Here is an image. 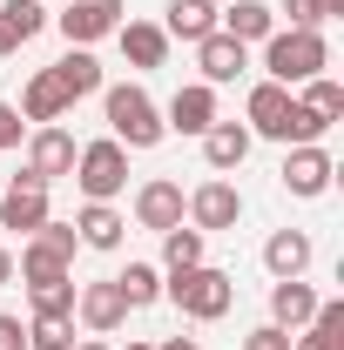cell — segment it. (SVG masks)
I'll list each match as a JSON object with an SVG mask.
<instances>
[{
    "label": "cell",
    "instance_id": "21",
    "mask_svg": "<svg viewBox=\"0 0 344 350\" xmlns=\"http://www.w3.org/2000/svg\"><path fill=\"white\" fill-rule=\"evenodd\" d=\"M122 229H129V222H122L115 202H88L82 216H75V236H82L88 250H122Z\"/></svg>",
    "mask_w": 344,
    "mask_h": 350
},
{
    "label": "cell",
    "instance_id": "31",
    "mask_svg": "<svg viewBox=\"0 0 344 350\" xmlns=\"http://www.w3.org/2000/svg\"><path fill=\"white\" fill-rule=\"evenodd\" d=\"M34 243H47L54 256H68V262H75V250H82V236H75V222H54V216H47L41 229H34Z\"/></svg>",
    "mask_w": 344,
    "mask_h": 350
},
{
    "label": "cell",
    "instance_id": "36",
    "mask_svg": "<svg viewBox=\"0 0 344 350\" xmlns=\"http://www.w3.org/2000/svg\"><path fill=\"white\" fill-rule=\"evenodd\" d=\"M14 47H21V34H14V27H7V14H0V61H7Z\"/></svg>",
    "mask_w": 344,
    "mask_h": 350
},
{
    "label": "cell",
    "instance_id": "15",
    "mask_svg": "<svg viewBox=\"0 0 344 350\" xmlns=\"http://www.w3.org/2000/svg\"><path fill=\"white\" fill-rule=\"evenodd\" d=\"M196 68H203V81H210V88L236 81V75H243V41H230L223 27L203 34V41H196Z\"/></svg>",
    "mask_w": 344,
    "mask_h": 350
},
{
    "label": "cell",
    "instance_id": "30",
    "mask_svg": "<svg viewBox=\"0 0 344 350\" xmlns=\"http://www.w3.org/2000/svg\"><path fill=\"white\" fill-rule=\"evenodd\" d=\"M0 14H7V27H14L21 41H34V34L47 27V7H41V0H0Z\"/></svg>",
    "mask_w": 344,
    "mask_h": 350
},
{
    "label": "cell",
    "instance_id": "24",
    "mask_svg": "<svg viewBox=\"0 0 344 350\" xmlns=\"http://www.w3.org/2000/svg\"><path fill=\"white\" fill-rule=\"evenodd\" d=\"M27 304H34V317H75V276L27 283Z\"/></svg>",
    "mask_w": 344,
    "mask_h": 350
},
{
    "label": "cell",
    "instance_id": "38",
    "mask_svg": "<svg viewBox=\"0 0 344 350\" xmlns=\"http://www.w3.org/2000/svg\"><path fill=\"white\" fill-rule=\"evenodd\" d=\"M156 350H196V337H169V344H156Z\"/></svg>",
    "mask_w": 344,
    "mask_h": 350
},
{
    "label": "cell",
    "instance_id": "20",
    "mask_svg": "<svg viewBox=\"0 0 344 350\" xmlns=\"http://www.w3.org/2000/svg\"><path fill=\"white\" fill-rule=\"evenodd\" d=\"M216 27H223V34H230V41H270V34H277V14H270V7H263V0H236V7H230V14H216Z\"/></svg>",
    "mask_w": 344,
    "mask_h": 350
},
{
    "label": "cell",
    "instance_id": "18",
    "mask_svg": "<svg viewBox=\"0 0 344 350\" xmlns=\"http://www.w3.org/2000/svg\"><path fill=\"white\" fill-rule=\"evenodd\" d=\"M263 269H270L277 283H284V276H304V269H310V236H304V229H277V236L263 243Z\"/></svg>",
    "mask_w": 344,
    "mask_h": 350
},
{
    "label": "cell",
    "instance_id": "17",
    "mask_svg": "<svg viewBox=\"0 0 344 350\" xmlns=\"http://www.w3.org/2000/svg\"><path fill=\"white\" fill-rule=\"evenodd\" d=\"M203 155H210L216 175L243 169V155H250V129H243V122H210V129H203Z\"/></svg>",
    "mask_w": 344,
    "mask_h": 350
},
{
    "label": "cell",
    "instance_id": "33",
    "mask_svg": "<svg viewBox=\"0 0 344 350\" xmlns=\"http://www.w3.org/2000/svg\"><path fill=\"white\" fill-rule=\"evenodd\" d=\"M21 129H27V122H21V108H14V101H0V155H7V148H21Z\"/></svg>",
    "mask_w": 344,
    "mask_h": 350
},
{
    "label": "cell",
    "instance_id": "5",
    "mask_svg": "<svg viewBox=\"0 0 344 350\" xmlns=\"http://www.w3.org/2000/svg\"><path fill=\"white\" fill-rule=\"evenodd\" d=\"M182 209H189V229L216 236V229H236V222H243V196L216 175V182H203V189H189V196H182Z\"/></svg>",
    "mask_w": 344,
    "mask_h": 350
},
{
    "label": "cell",
    "instance_id": "25",
    "mask_svg": "<svg viewBox=\"0 0 344 350\" xmlns=\"http://www.w3.org/2000/svg\"><path fill=\"white\" fill-rule=\"evenodd\" d=\"M115 290L129 297V310H142V304H156V297H162V276H156V262H129V269L115 276Z\"/></svg>",
    "mask_w": 344,
    "mask_h": 350
},
{
    "label": "cell",
    "instance_id": "40",
    "mask_svg": "<svg viewBox=\"0 0 344 350\" xmlns=\"http://www.w3.org/2000/svg\"><path fill=\"white\" fill-rule=\"evenodd\" d=\"M75 350H108V344H75Z\"/></svg>",
    "mask_w": 344,
    "mask_h": 350
},
{
    "label": "cell",
    "instance_id": "14",
    "mask_svg": "<svg viewBox=\"0 0 344 350\" xmlns=\"http://www.w3.org/2000/svg\"><path fill=\"white\" fill-rule=\"evenodd\" d=\"M68 108H75V101H68V88L54 81V68H41V75L27 81V94H21V122H41V129H54Z\"/></svg>",
    "mask_w": 344,
    "mask_h": 350
},
{
    "label": "cell",
    "instance_id": "23",
    "mask_svg": "<svg viewBox=\"0 0 344 350\" xmlns=\"http://www.w3.org/2000/svg\"><path fill=\"white\" fill-rule=\"evenodd\" d=\"M54 81L68 88V101H82V94H95V88H101V61H95L88 47H68V54L54 61Z\"/></svg>",
    "mask_w": 344,
    "mask_h": 350
},
{
    "label": "cell",
    "instance_id": "9",
    "mask_svg": "<svg viewBox=\"0 0 344 350\" xmlns=\"http://www.w3.org/2000/svg\"><path fill=\"white\" fill-rule=\"evenodd\" d=\"M331 175H338V162H331L317 142H304V148L284 155V189L304 196V202H310V196H324V189H331Z\"/></svg>",
    "mask_w": 344,
    "mask_h": 350
},
{
    "label": "cell",
    "instance_id": "35",
    "mask_svg": "<svg viewBox=\"0 0 344 350\" xmlns=\"http://www.w3.org/2000/svg\"><path fill=\"white\" fill-rule=\"evenodd\" d=\"M0 350H27V323L0 310Z\"/></svg>",
    "mask_w": 344,
    "mask_h": 350
},
{
    "label": "cell",
    "instance_id": "37",
    "mask_svg": "<svg viewBox=\"0 0 344 350\" xmlns=\"http://www.w3.org/2000/svg\"><path fill=\"white\" fill-rule=\"evenodd\" d=\"M7 283H14V250L0 243V290H7Z\"/></svg>",
    "mask_w": 344,
    "mask_h": 350
},
{
    "label": "cell",
    "instance_id": "28",
    "mask_svg": "<svg viewBox=\"0 0 344 350\" xmlns=\"http://www.w3.org/2000/svg\"><path fill=\"white\" fill-rule=\"evenodd\" d=\"M324 129H331V122H324L317 108H304L297 94H291V115H284V142H291V148H304V142H324Z\"/></svg>",
    "mask_w": 344,
    "mask_h": 350
},
{
    "label": "cell",
    "instance_id": "41",
    "mask_svg": "<svg viewBox=\"0 0 344 350\" xmlns=\"http://www.w3.org/2000/svg\"><path fill=\"white\" fill-rule=\"evenodd\" d=\"M129 350H156V344H129Z\"/></svg>",
    "mask_w": 344,
    "mask_h": 350
},
{
    "label": "cell",
    "instance_id": "32",
    "mask_svg": "<svg viewBox=\"0 0 344 350\" xmlns=\"http://www.w3.org/2000/svg\"><path fill=\"white\" fill-rule=\"evenodd\" d=\"M243 350H291V330H277V323H257V330L243 337Z\"/></svg>",
    "mask_w": 344,
    "mask_h": 350
},
{
    "label": "cell",
    "instance_id": "12",
    "mask_svg": "<svg viewBox=\"0 0 344 350\" xmlns=\"http://www.w3.org/2000/svg\"><path fill=\"white\" fill-rule=\"evenodd\" d=\"M210 122H216V88H210V81H189V88H175V94H169L162 129H175V135H203Z\"/></svg>",
    "mask_w": 344,
    "mask_h": 350
},
{
    "label": "cell",
    "instance_id": "8",
    "mask_svg": "<svg viewBox=\"0 0 344 350\" xmlns=\"http://www.w3.org/2000/svg\"><path fill=\"white\" fill-rule=\"evenodd\" d=\"M47 222V189L34 175H14L7 182V196H0V229H21V236H34Z\"/></svg>",
    "mask_w": 344,
    "mask_h": 350
},
{
    "label": "cell",
    "instance_id": "3",
    "mask_svg": "<svg viewBox=\"0 0 344 350\" xmlns=\"http://www.w3.org/2000/svg\"><path fill=\"white\" fill-rule=\"evenodd\" d=\"M101 108H108V135H115L122 148H156V142L169 135V129H162V108H156L135 81L108 88V94H101Z\"/></svg>",
    "mask_w": 344,
    "mask_h": 350
},
{
    "label": "cell",
    "instance_id": "29",
    "mask_svg": "<svg viewBox=\"0 0 344 350\" xmlns=\"http://www.w3.org/2000/svg\"><path fill=\"white\" fill-rule=\"evenodd\" d=\"M304 108H317V115H324V122H338L344 115V88L331 81V75H310V81H304V94H297Z\"/></svg>",
    "mask_w": 344,
    "mask_h": 350
},
{
    "label": "cell",
    "instance_id": "22",
    "mask_svg": "<svg viewBox=\"0 0 344 350\" xmlns=\"http://www.w3.org/2000/svg\"><path fill=\"white\" fill-rule=\"evenodd\" d=\"M162 34H175V41H203V34H216V0H169Z\"/></svg>",
    "mask_w": 344,
    "mask_h": 350
},
{
    "label": "cell",
    "instance_id": "39",
    "mask_svg": "<svg viewBox=\"0 0 344 350\" xmlns=\"http://www.w3.org/2000/svg\"><path fill=\"white\" fill-rule=\"evenodd\" d=\"M317 7H324V21H338V14H344V0H317Z\"/></svg>",
    "mask_w": 344,
    "mask_h": 350
},
{
    "label": "cell",
    "instance_id": "26",
    "mask_svg": "<svg viewBox=\"0 0 344 350\" xmlns=\"http://www.w3.org/2000/svg\"><path fill=\"white\" fill-rule=\"evenodd\" d=\"M162 262H169V269H196V262H203V229H182V222L162 229Z\"/></svg>",
    "mask_w": 344,
    "mask_h": 350
},
{
    "label": "cell",
    "instance_id": "4",
    "mask_svg": "<svg viewBox=\"0 0 344 350\" xmlns=\"http://www.w3.org/2000/svg\"><path fill=\"white\" fill-rule=\"evenodd\" d=\"M75 182H82L88 202H115L122 189H129V148L108 135V142H88L82 155H75Z\"/></svg>",
    "mask_w": 344,
    "mask_h": 350
},
{
    "label": "cell",
    "instance_id": "27",
    "mask_svg": "<svg viewBox=\"0 0 344 350\" xmlns=\"http://www.w3.org/2000/svg\"><path fill=\"white\" fill-rule=\"evenodd\" d=\"M27 350H75V317H34L27 323Z\"/></svg>",
    "mask_w": 344,
    "mask_h": 350
},
{
    "label": "cell",
    "instance_id": "16",
    "mask_svg": "<svg viewBox=\"0 0 344 350\" xmlns=\"http://www.w3.org/2000/svg\"><path fill=\"white\" fill-rule=\"evenodd\" d=\"M115 41L129 54V68H162V61H169V34H162L156 21H122Z\"/></svg>",
    "mask_w": 344,
    "mask_h": 350
},
{
    "label": "cell",
    "instance_id": "10",
    "mask_svg": "<svg viewBox=\"0 0 344 350\" xmlns=\"http://www.w3.org/2000/svg\"><path fill=\"white\" fill-rule=\"evenodd\" d=\"M135 222H142V229H156V236L175 229V222H182V182H169V175L142 182V189H135Z\"/></svg>",
    "mask_w": 344,
    "mask_h": 350
},
{
    "label": "cell",
    "instance_id": "13",
    "mask_svg": "<svg viewBox=\"0 0 344 350\" xmlns=\"http://www.w3.org/2000/svg\"><path fill=\"white\" fill-rule=\"evenodd\" d=\"M310 317H317V290H310L304 276L270 283V323H277V330H304Z\"/></svg>",
    "mask_w": 344,
    "mask_h": 350
},
{
    "label": "cell",
    "instance_id": "1",
    "mask_svg": "<svg viewBox=\"0 0 344 350\" xmlns=\"http://www.w3.org/2000/svg\"><path fill=\"white\" fill-rule=\"evenodd\" d=\"M324 68H331V47H324L317 27H277L263 41V81H277V88H304Z\"/></svg>",
    "mask_w": 344,
    "mask_h": 350
},
{
    "label": "cell",
    "instance_id": "7",
    "mask_svg": "<svg viewBox=\"0 0 344 350\" xmlns=\"http://www.w3.org/2000/svg\"><path fill=\"white\" fill-rule=\"evenodd\" d=\"M75 135L68 129H34V142H27V175L41 182V189H54V182H68L75 175Z\"/></svg>",
    "mask_w": 344,
    "mask_h": 350
},
{
    "label": "cell",
    "instance_id": "6",
    "mask_svg": "<svg viewBox=\"0 0 344 350\" xmlns=\"http://www.w3.org/2000/svg\"><path fill=\"white\" fill-rule=\"evenodd\" d=\"M47 21L61 27L68 47H88V41H108V34L122 27V0H75L68 14H47Z\"/></svg>",
    "mask_w": 344,
    "mask_h": 350
},
{
    "label": "cell",
    "instance_id": "11",
    "mask_svg": "<svg viewBox=\"0 0 344 350\" xmlns=\"http://www.w3.org/2000/svg\"><path fill=\"white\" fill-rule=\"evenodd\" d=\"M75 310H82V323L95 337H108V330H122V317H129V297L115 290V276L108 283H82L75 290Z\"/></svg>",
    "mask_w": 344,
    "mask_h": 350
},
{
    "label": "cell",
    "instance_id": "19",
    "mask_svg": "<svg viewBox=\"0 0 344 350\" xmlns=\"http://www.w3.org/2000/svg\"><path fill=\"white\" fill-rule=\"evenodd\" d=\"M284 115H291V88H277V81H257V88H250V135L284 142Z\"/></svg>",
    "mask_w": 344,
    "mask_h": 350
},
{
    "label": "cell",
    "instance_id": "34",
    "mask_svg": "<svg viewBox=\"0 0 344 350\" xmlns=\"http://www.w3.org/2000/svg\"><path fill=\"white\" fill-rule=\"evenodd\" d=\"M284 14H291V27H324V7L317 0H284Z\"/></svg>",
    "mask_w": 344,
    "mask_h": 350
},
{
    "label": "cell",
    "instance_id": "2",
    "mask_svg": "<svg viewBox=\"0 0 344 350\" xmlns=\"http://www.w3.org/2000/svg\"><path fill=\"white\" fill-rule=\"evenodd\" d=\"M162 297H169L182 317L216 323V317H230V304H236V276H230V269H210V262H196V269H169Z\"/></svg>",
    "mask_w": 344,
    "mask_h": 350
}]
</instances>
